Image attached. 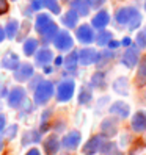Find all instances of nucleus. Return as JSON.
I'll return each mask as SVG.
<instances>
[{"instance_id": "obj_1", "label": "nucleus", "mask_w": 146, "mask_h": 155, "mask_svg": "<svg viewBox=\"0 0 146 155\" xmlns=\"http://www.w3.org/2000/svg\"><path fill=\"white\" fill-rule=\"evenodd\" d=\"M55 88L50 80H42L41 83L33 89V102L36 105H46L52 99Z\"/></svg>"}, {"instance_id": "obj_2", "label": "nucleus", "mask_w": 146, "mask_h": 155, "mask_svg": "<svg viewBox=\"0 0 146 155\" xmlns=\"http://www.w3.org/2000/svg\"><path fill=\"white\" fill-rule=\"evenodd\" d=\"M74 91H76V83L74 80H63L58 83L57 86V100L58 102H68V100L72 99L74 96Z\"/></svg>"}, {"instance_id": "obj_3", "label": "nucleus", "mask_w": 146, "mask_h": 155, "mask_svg": "<svg viewBox=\"0 0 146 155\" xmlns=\"http://www.w3.org/2000/svg\"><path fill=\"white\" fill-rule=\"evenodd\" d=\"M27 99V93H25V88L22 86H14L8 91V96H6V100H8V107L10 108H21L22 104L25 102Z\"/></svg>"}, {"instance_id": "obj_4", "label": "nucleus", "mask_w": 146, "mask_h": 155, "mask_svg": "<svg viewBox=\"0 0 146 155\" xmlns=\"http://www.w3.org/2000/svg\"><path fill=\"white\" fill-rule=\"evenodd\" d=\"M107 143V136L105 135H94L85 143L83 146V155H94L97 152H101L102 146Z\"/></svg>"}, {"instance_id": "obj_5", "label": "nucleus", "mask_w": 146, "mask_h": 155, "mask_svg": "<svg viewBox=\"0 0 146 155\" xmlns=\"http://www.w3.org/2000/svg\"><path fill=\"white\" fill-rule=\"evenodd\" d=\"M138 61H140V47L137 44H132L126 49L124 55L121 58V63L126 68L132 69V68H135L137 64H138Z\"/></svg>"}, {"instance_id": "obj_6", "label": "nucleus", "mask_w": 146, "mask_h": 155, "mask_svg": "<svg viewBox=\"0 0 146 155\" xmlns=\"http://www.w3.org/2000/svg\"><path fill=\"white\" fill-rule=\"evenodd\" d=\"M52 42H53V45H55V49L60 50V52H68V50L72 49V45H74V39H72V36L66 30L58 31Z\"/></svg>"}, {"instance_id": "obj_7", "label": "nucleus", "mask_w": 146, "mask_h": 155, "mask_svg": "<svg viewBox=\"0 0 146 155\" xmlns=\"http://www.w3.org/2000/svg\"><path fill=\"white\" fill-rule=\"evenodd\" d=\"M76 36H77V41L82 42V44H91V42L96 39L94 31H93V27L88 25V24H82L80 27H77Z\"/></svg>"}, {"instance_id": "obj_8", "label": "nucleus", "mask_w": 146, "mask_h": 155, "mask_svg": "<svg viewBox=\"0 0 146 155\" xmlns=\"http://www.w3.org/2000/svg\"><path fill=\"white\" fill-rule=\"evenodd\" d=\"M33 75H35V69L30 63H21L19 68L14 71V80L19 81V83L29 81Z\"/></svg>"}, {"instance_id": "obj_9", "label": "nucleus", "mask_w": 146, "mask_h": 155, "mask_svg": "<svg viewBox=\"0 0 146 155\" xmlns=\"http://www.w3.org/2000/svg\"><path fill=\"white\" fill-rule=\"evenodd\" d=\"M80 141H82V135H80V132L72 130V132H69V133H66L65 136H63L61 146H63V149H66V150H74V149L79 147Z\"/></svg>"}, {"instance_id": "obj_10", "label": "nucleus", "mask_w": 146, "mask_h": 155, "mask_svg": "<svg viewBox=\"0 0 146 155\" xmlns=\"http://www.w3.org/2000/svg\"><path fill=\"white\" fill-rule=\"evenodd\" d=\"M96 60H97V52L94 49L85 47L79 52V63L82 66H90L93 63H96Z\"/></svg>"}, {"instance_id": "obj_11", "label": "nucleus", "mask_w": 146, "mask_h": 155, "mask_svg": "<svg viewBox=\"0 0 146 155\" xmlns=\"http://www.w3.org/2000/svg\"><path fill=\"white\" fill-rule=\"evenodd\" d=\"M131 129L137 133H141V132L146 130V111H137L132 116Z\"/></svg>"}, {"instance_id": "obj_12", "label": "nucleus", "mask_w": 146, "mask_h": 155, "mask_svg": "<svg viewBox=\"0 0 146 155\" xmlns=\"http://www.w3.org/2000/svg\"><path fill=\"white\" fill-rule=\"evenodd\" d=\"M52 60H53V53L47 47L38 49V52L35 53V63H36V66H42L44 68V66H47Z\"/></svg>"}, {"instance_id": "obj_13", "label": "nucleus", "mask_w": 146, "mask_h": 155, "mask_svg": "<svg viewBox=\"0 0 146 155\" xmlns=\"http://www.w3.org/2000/svg\"><path fill=\"white\" fill-rule=\"evenodd\" d=\"M108 22H110V16H108V13L105 10H101V11H97L94 14L93 19H91V27H94V28H97V30H104L105 27L108 25Z\"/></svg>"}, {"instance_id": "obj_14", "label": "nucleus", "mask_w": 146, "mask_h": 155, "mask_svg": "<svg viewBox=\"0 0 146 155\" xmlns=\"http://www.w3.org/2000/svg\"><path fill=\"white\" fill-rule=\"evenodd\" d=\"M60 140H58V136L57 135H50L46 138L44 141V152L46 155H57V152L60 150Z\"/></svg>"}, {"instance_id": "obj_15", "label": "nucleus", "mask_w": 146, "mask_h": 155, "mask_svg": "<svg viewBox=\"0 0 146 155\" xmlns=\"http://www.w3.org/2000/svg\"><path fill=\"white\" fill-rule=\"evenodd\" d=\"M21 61H19V57L16 55V53H6V55L2 58V61H0V66H2L3 69H8V71H16L17 68H19Z\"/></svg>"}, {"instance_id": "obj_16", "label": "nucleus", "mask_w": 146, "mask_h": 155, "mask_svg": "<svg viewBox=\"0 0 146 155\" xmlns=\"http://www.w3.org/2000/svg\"><path fill=\"white\" fill-rule=\"evenodd\" d=\"M110 111L112 114H115V116H118L120 119H126L127 116H129V113H131V108H129V105H127L126 102H121V100H118V102H115L112 107H110Z\"/></svg>"}, {"instance_id": "obj_17", "label": "nucleus", "mask_w": 146, "mask_h": 155, "mask_svg": "<svg viewBox=\"0 0 146 155\" xmlns=\"http://www.w3.org/2000/svg\"><path fill=\"white\" fill-rule=\"evenodd\" d=\"M52 22H53V21H52L50 14H47V13H39L38 16H36V19H35V30L38 31V35H41Z\"/></svg>"}, {"instance_id": "obj_18", "label": "nucleus", "mask_w": 146, "mask_h": 155, "mask_svg": "<svg viewBox=\"0 0 146 155\" xmlns=\"http://www.w3.org/2000/svg\"><path fill=\"white\" fill-rule=\"evenodd\" d=\"M90 8L88 0H71V10H74L79 16H88Z\"/></svg>"}, {"instance_id": "obj_19", "label": "nucleus", "mask_w": 146, "mask_h": 155, "mask_svg": "<svg viewBox=\"0 0 146 155\" xmlns=\"http://www.w3.org/2000/svg\"><path fill=\"white\" fill-rule=\"evenodd\" d=\"M134 13V8L132 6H126V8H120L116 13H115V19H116V24L120 25H126L129 24V19Z\"/></svg>"}, {"instance_id": "obj_20", "label": "nucleus", "mask_w": 146, "mask_h": 155, "mask_svg": "<svg viewBox=\"0 0 146 155\" xmlns=\"http://www.w3.org/2000/svg\"><path fill=\"white\" fill-rule=\"evenodd\" d=\"M19 21L17 19H10L6 22V25L3 27L5 28V33H6V39H16L17 35H19Z\"/></svg>"}, {"instance_id": "obj_21", "label": "nucleus", "mask_w": 146, "mask_h": 155, "mask_svg": "<svg viewBox=\"0 0 146 155\" xmlns=\"http://www.w3.org/2000/svg\"><path fill=\"white\" fill-rule=\"evenodd\" d=\"M79 22V14L74 10H69L61 16V24L66 27V28H76Z\"/></svg>"}, {"instance_id": "obj_22", "label": "nucleus", "mask_w": 146, "mask_h": 155, "mask_svg": "<svg viewBox=\"0 0 146 155\" xmlns=\"http://www.w3.org/2000/svg\"><path fill=\"white\" fill-rule=\"evenodd\" d=\"M38 45H39V41L36 38H29L24 41V45H22V50L25 53V57H33L36 52H38Z\"/></svg>"}, {"instance_id": "obj_23", "label": "nucleus", "mask_w": 146, "mask_h": 155, "mask_svg": "<svg viewBox=\"0 0 146 155\" xmlns=\"http://www.w3.org/2000/svg\"><path fill=\"white\" fill-rule=\"evenodd\" d=\"M63 64H65V68H66L68 72H76L77 64H79V52L77 50H72L69 55L65 58Z\"/></svg>"}, {"instance_id": "obj_24", "label": "nucleus", "mask_w": 146, "mask_h": 155, "mask_svg": "<svg viewBox=\"0 0 146 155\" xmlns=\"http://www.w3.org/2000/svg\"><path fill=\"white\" fill-rule=\"evenodd\" d=\"M135 83L137 86H144L146 85V57L140 60L138 71H137V77H135Z\"/></svg>"}, {"instance_id": "obj_25", "label": "nucleus", "mask_w": 146, "mask_h": 155, "mask_svg": "<svg viewBox=\"0 0 146 155\" xmlns=\"http://www.w3.org/2000/svg\"><path fill=\"white\" fill-rule=\"evenodd\" d=\"M60 30H58V27H57V24L55 22H52L47 28H46L39 36H41V39H42V42L44 44H47V42H50V41H53V38L57 36V33H58Z\"/></svg>"}, {"instance_id": "obj_26", "label": "nucleus", "mask_w": 146, "mask_h": 155, "mask_svg": "<svg viewBox=\"0 0 146 155\" xmlns=\"http://www.w3.org/2000/svg\"><path fill=\"white\" fill-rule=\"evenodd\" d=\"M101 129H102V133L107 135V138L108 136H115L116 132H118V125H116V121L113 119H105L101 125Z\"/></svg>"}, {"instance_id": "obj_27", "label": "nucleus", "mask_w": 146, "mask_h": 155, "mask_svg": "<svg viewBox=\"0 0 146 155\" xmlns=\"http://www.w3.org/2000/svg\"><path fill=\"white\" fill-rule=\"evenodd\" d=\"M39 141H41V132L39 130H29L22 138L24 146H29L32 143H39Z\"/></svg>"}, {"instance_id": "obj_28", "label": "nucleus", "mask_w": 146, "mask_h": 155, "mask_svg": "<svg viewBox=\"0 0 146 155\" xmlns=\"http://www.w3.org/2000/svg\"><path fill=\"white\" fill-rule=\"evenodd\" d=\"M113 89L116 91V93H120V94L126 96L127 93H129V81H127V78H126V77H121V78L115 80Z\"/></svg>"}, {"instance_id": "obj_29", "label": "nucleus", "mask_w": 146, "mask_h": 155, "mask_svg": "<svg viewBox=\"0 0 146 155\" xmlns=\"http://www.w3.org/2000/svg\"><path fill=\"white\" fill-rule=\"evenodd\" d=\"M113 38H112V33L107 31V30H101L97 33L96 36V42L97 45H101V47H105V45H108V42H110Z\"/></svg>"}, {"instance_id": "obj_30", "label": "nucleus", "mask_w": 146, "mask_h": 155, "mask_svg": "<svg viewBox=\"0 0 146 155\" xmlns=\"http://www.w3.org/2000/svg\"><path fill=\"white\" fill-rule=\"evenodd\" d=\"M140 24H141V14L138 13V10L137 8H134V13H132V16H131V19H129V30L132 31V30H137L140 27Z\"/></svg>"}, {"instance_id": "obj_31", "label": "nucleus", "mask_w": 146, "mask_h": 155, "mask_svg": "<svg viewBox=\"0 0 146 155\" xmlns=\"http://www.w3.org/2000/svg\"><path fill=\"white\" fill-rule=\"evenodd\" d=\"M91 97H93V94H91V89L88 86H82L80 88V93H79V104L80 105H85L88 104Z\"/></svg>"}, {"instance_id": "obj_32", "label": "nucleus", "mask_w": 146, "mask_h": 155, "mask_svg": "<svg viewBox=\"0 0 146 155\" xmlns=\"http://www.w3.org/2000/svg\"><path fill=\"white\" fill-rule=\"evenodd\" d=\"M113 58V52L108 49V50H104V52H101V53H97V60H96V64L101 68L102 64H105V63H108Z\"/></svg>"}, {"instance_id": "obj_33", "label": "nucleus", "mask_w": 146, "mask_h": 155, "mask_svg": "<svg viewBox=\"0 0 146 155\" xmlns=\"http://www.w3.org/2000/svg\"><path fill=\"white\" fill-rule=\"evenodd\" d=\"M42 3H44V8H47L52 14H60L61 13V6L58 3V0H42Z\"/></svg>"}, {"instance_id": "obj_34", "label": "nucleus", "mask_w": 146, "mask_h": 155, "mask_svg": "<svg viewBox=\"0 0 146 155\" xmlns=\"http://www.w3.org/2000/svg\"><path fill=\"white\" fill-rule=\"evenodd\" d=\"M104 85H105V75L102 72H96V74L91 77V86L101 89V88H104Z\"/></svg>"}, {"instance_id": "obj_35", "label": "nucleus", "mask_w": 146, "mask_h": 155, "mask_svg": "<svg viewBox=\"0 0 146 155\" xmlns=\"http://www.w3.org/2000/svg\"><path fill=\"white\" fill-rule=\"evenodd\" d=\"M17 129H19V127H17V124H13V125H10L6 129V132H5V136L8 140H13L14 136L17 135Z\"/></svg>"}, {"instance_id": "obj_36", "label": "nucleus", "mask_w": 146, "mask_h": 155, "mask_svg": "<svg viewBox=\"0 0 146 155\" xmlns=\"http://www.w3.org/2000/svg\"><path fill=\"white\" fill-rule=\"evenodd\" d=\"M137 45H138L140 49H144L146 47V31H140L137 35Z\"/></svg>"}, {"instance_id": "obj_37", "label": "nucleus", "mask_w": 146, "mask_h": 155, "mask_svg": "<svg viewBox=\"0 0 146 155\" xmlns=\"http://www.w3.org/2000/svg\"><path fill=\"white\" fill-rule=\"evenodd\" d=\"M30 8H32V11H39L41 8H44L42 0H33L32 5H30Z\"/></svg>"}, {"instance_id": "obj_38", "label": "nucleus", "mask_w": 146, "mask_h": 155, "mask_svg": "<svg viewBox=\"0 0 146 155\" xmlns=\"http://www.w3.org/2000/svg\"><path fill=\"white\" fill-rule=\"evenodd\" d=\"M10 6H8V0H0V16L2 14H6Z\"/></svg>"}, {"instance_id": "obj_39", "label": "nucleus", "mask_w": 146, "mask_h": 155, "mask_svg": "<svg viewBox=\"0 0 146 155\" xmlns=\"http://www.w3.org/2000/svg\"><path fill=\"white\" fill-rule=\"evenodd\" d=\"M88 2H90V6L91 8H101L104 5L105 0H88Z\"/></svg>"}, {"instance_id": "obj_40", "label": "nucleus", "mask_w": 146, "mask_h": 155, "mask_svg": "<svg viewBox=\"0 0 146 155\" xmlns=\"http://www.w3.org/2000/svg\"><path fill=\"white\" fill-rule=\"evenodd\" d=\"M5 127H6V116L0 113V133L5 130Z\"/></svg>"}, {"instance_id": "obj_41", "label": "nucleus", "mask_w": 146, "mask_h": 155, "mask_svg": "<svg viewBox=\"0 0 146 155\" xmlns=\"http://www.w3.org/2000/svg\"><path fill=\"white\" fill-rule=\"evenodd\" d=\"M41 81H42V78H41V77H35V75H33V81L30 83V88H33V89H35L36 86H38V85L41 83Z\"/></svg>"}, {"instance_id": "obj_42", "label": "nucleus", "mask_w": 146, "mask_h": 155, "mask_svg": "<svg viewBox=\"0 0 146 155\" xmlns=\"http://www.w3.org/2000/svg\"><path fill=\"white\" fill-rule=\"evenodd\" d=\"M120 45H121V42H118V41H110V42H108V45H107V47L108 49H110V50H115V49H118V47H120Z\"/></svg>"}, {"instance_id": "obj_43", "label": "nucleus", "mask_w": 146, "mask_h": 155, "mask_svg": "<svg viewBox=\"0 0 146 155\" xmlns=\"http://www.w3.org/2000/svg\"><path fill=\"white\" fill-rule=\"evenodd\" d=\"M5 39H6V33H5V28H3L2 25H0V44H2Z\"/></svg>"}, {"instance_id": "obj_44", "label": "nucleus", "mask_w": 146, "mask_h": 155, "mask_svg": "<svg viewBox=\"0 0 146 155\" xmlns=\"http://www.w3.org/2000/svg\"><path fill=\"white\" fill-rule=\"evenodd\" d=\"M121 45H124V47H129V45H132V41H131V38H124V39L121 41Z\"/></svg>"}, {"instance_id": "obj_45", "label": "nucleus", "mask_w": 146, "mask_h": 155, "mask_svg": "<svg viewBox=\"0 0 146 155\" xmlns=\"http://www.w3.org/2000/svg\"><path fill=\"white\" fill-rule=\"evenodd\" d=\"M25 155H41V152H39L38 149H36V147H33V149H30L29 152H27Z\"/></svg>"}, {"instance_id": "obj_46", "label": "nucleus", "mask_w": 146, "mask_h": 155, "mask_svg": "<svg viewBox=\"0 0 146 155\" xmlns=\"http://www.w3.org/2000/svg\"><path fill=\"white\" fill-rule=\"evenodd\" d=\"M63 61H65V60H63L61 57H57L55 60H53V63H55V66H61V64H63Z\"/></svg>"}, {"instance_id": "obj_47", "label": "nucleus", "mask_w": 146, "mask_h": 155, "mask_svg": "<svg viewBox=\"0 0 146 155\" xmlns=\"http://www.w3.org/2000/svg\"><path fill=\"white\" fill-rule=\"evenodd\" d=\"M52 71H53V68L52 66H44V74H52Z\"/></svg>"}, {"instance_id": "obj_48", "label": "nucleus", "mask_w": 146, "mask_h": 155, "mask_svg": "<svg viewBox=\"0 0 146 155\" xmlns=\"http://www.w3.org/2000/svg\"><path fill=\"white\" fill-rule=\"evenodd\" d=\"M0 150H3V140H2V136H0Z\"/></svg>"}, {"instance_id": "obj_49", "label": "nucleus", "mask_w": 146, "mask_h": 155, "mask_svg": "<svg viewBox=\"0 0 146 155\" xmlns=\"http://www.w3.org/2000/svg\"><path fill=\"white\" fill-rule=\"evenodd\" d=\"M144 11H146V0H144Z\"/></svg>"}, {"instance_id": "obj_50", "label": "nucleus", "mask_w": 146, "mask_h": 155, "mask_svg": "<svg viewBox=\"0 0 146 155\" xmlns=\"http://www.w3.org/2000/svg\"><path fill=\"white\" fill-rule=\"evenodd\" d=\"M63 2H69V0H63Z\"/></svg>"}, {"instance_id": "obj_51", "label": "nucleus", "mask_w": 146, "mask_h": 155, "mask_svg": "<svg viewBox=\"0 0 146 155\" xmlns=\"http://www.w3.org/2000/svg\"><path fill=\"white\" fill-rule=\"evenodd\" d=\"M11 2H17V0H11Z\"/></svg>"}, {"instance_id": "obj_52", "label": "nucleus", "mask_w": 146, "mask_h": 155, "mask_svg": "<svg viewBox=\"0 0 146 155\" xmlns=\"http://www.w3.org/2000/svg\"><path fill=\"white\" fill-rule=\"evenodd\" d=\"M66 155H68V153H66Z\"/></svg>"}]
</instances>
